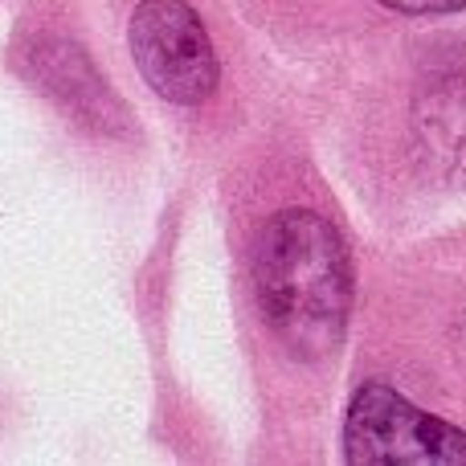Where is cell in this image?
Wrapping results in <instances>:
<instances>
[{"instance_id": "6da1fadb", "label": "cell", "mask_w": 466, "mask_h": 466, "mask_svg": "<svg viewBox=\"0 0 466 466\" xmlns=\"http://www.w3.org/2000/svg\"><path fill=\"white\" fill-rule=\"evenodd\" d=\"M254 290L290 356H331L352 315V258L339 229L315 209L274 213L254 249Z\"/></svg>"}, {"instance_id": "7a4b0ae2", "label": "cell", "mask_w": 466, "mask_h": 466, "mask_svg": "<svg viewBox=\"0 0 466 466\" xmlns=\"http://www.w3.org/2000/svg\"><path fill=\"white\" fill-rule=\"evenodd\" d=\"M344 459L352 466H466V434L393 385L369 380L348 405Z\"/></svg>"}, {"instance_id": "3957f363", "label": "cell", "mask_w": 466, "mask_h": 466, "mask_svg": "<svg viewBox=\"0 0 466 466\" xmlns=\"http://www.w3.org/2000/svg\"><path fill=\"white\" fill-rule=\"evenodd\" d=\"M127 46L144 82L168 103L197 106L218 86L221 66L213 41L185 0H144L131 13Z\"/></svg>"}, {"instance_id": "277c9868", "label": "cell", "mask_w": 466, "mask_h": 466, "mask_svg": "<svg viewBox=\"0 0 466 466\" xmlns=\"http://www.w3.org/2000/svg\"><path fill=\"white\" fill-rule=\"evenodd\" d=\"M33 70L46 82L49 95H57L74 115H82L95 127H119L123 106L111 98L106 82L95 74V66L86 62L78 46L62 37H46L33 46Z\"/></svg>"}, {"instance_id": "5b68a950", "label": "cell", "mask_w": 466, "mask_h": 466, "mask_svg": "<svg viewBox=\"0 0 466 466\" xmlns=\"http://www.w3.org/2000/svg\"><path fill=\"white\" fill-rule=\"evenodd\" d=\"M380 5L393 8V13L426 16V13H459V8H466V0H380Z\"/></svg>"}]
</instances>
